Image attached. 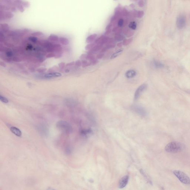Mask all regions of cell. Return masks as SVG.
<instances>
[{
  "label": "cell",
  "instance_id": "obj_19",
  "mask_svg": "<svg viewBox=\"0 0 190 190\" xmlns=\"http://www.w3.org/2000/svg\"><path fill=\"white\" fill-rule=\"evenodd\" d=\"M92 64V63L91 62H88L86 60H83L82 61V65L83 67H88L90 66Z\"/></svg>",
  "mask_w": 190,
  "mask_h": 190
},
{
  "label": "cell",
  "instance_id": "obj_27",
  "mask_svg": "<svg viewBox=\"0 0 190 190\" xmlns=\"http://www.w3.org/2000/svg\"><path fill=\"white\" fill-rule=\"evenodd\" d=\"M58 70V67H57V66H53L52 67L50 68L49 69L48 71V72H50V73H51V72H54Z\"/></svg>",
  "mask_w": 190,
  "mask_h": 190
},
{
  "label": "cell",
  "instance_id": "obj_48",
  "mask_svg": "<svg viewBox=\"0 0 190 190\" xmlns=\"http://www.w3.org/2000/svg\"><path fill=\"white\" fill-rule=\"evenodd\" d=\"M5 45H7V46H8V47H13L14 46V45H13L12 44H10V43H5Z\"/></svg>",
  "mask_w": 190,
  "mask_h": 190
},
{
  "label": "cell",
  "instance_id": "obj_16",
  "mask_svg": "<svg viewBox=\"0 0 190 190\" xmlns=\"http://www.w3.org/2000/svg\"><path fill=\"white\" fill-rule=\"evenodd\" d=\"M48 40L50 41H53V42H56L59 40L58 37L56 35L54 34H51L50 35L48 38Z\"/></svg>",
  "mask_w": 190,
  "mask_h": 190
},
{
  "label": "cell",
  "instance_id": "obj_38",
  "mask_svg": "<svg viewBox=\"0 0 190 190\" xmlns=\"http://www.w3.org/2000/svg\"><path fill=\"white\" fill-rule=\"evenodd\" d=\"M56 54L54 53H49L46 56V57L47 58H52V57H55V56Z\"/></svg>",
  "mask_w": 190,
  "mask_h": 190
},
{
  "label": "cell",
  "instance_id": "obj_13",
  "mask_svg": "<svg viewBox=\"0 0 190 190\" xmlns=\"http://www.w3.org/2000/svg\"><path fill=\"white\" fill-rule=\"evenodd\" d=\"M97 35L96 34H93L90 35L87 38L86 42L88 43H90L93 42V41L97 37Z\"/></svg>",
  "mask_w": 190,
  "mask_h": 190
},
{
  "label": "cell",
  "instance_id": "obj_47",
  "mask_svg": "<svg viewBox=\"0 0 190 190\" xmlns=\"http://www.w3.org/2000/svg\"><path fill=\"white\" fill-rule=\"evenodd\" d=\"M98 61L97 60L95 59L93 61H92L91 63H92V65H94L97 64V63H98Z\"/></svg>",
  "mask_w": 190,
  "mask_h": 190
},
{
  "label": "cell",
  "instance_id": "obj_26",
  "mask_svg": "<svg viewBox=\"0 0 190 190\" xmlns=\"http://www.w3.org/2000/svg\"><path fill=\"white\" fill-rule=\"evenodd\" d=\"M29 40L34 43H36L38 39L36 37L31 36L29 37Z\"/></svg>",
  "mask_w": 190,
  "mask_h": 190
},
{
  "label": "cell",
  "instance_id": "obj_52",
  "mask_svg": "<svg viewBox=\"0 0 190 190\" xmlns=\"http://www.w3.org/2000/svg\"><path fill=\"white\" fill-rule=\"evenodd\" d=\"M56 190V189H54L53 188H51V187H48V188H47V190Z\"/></svg>",
  "mask_w": 190,
  "mask_h": 190
},
{
  "label": "cell",
  "instance_id": "obj_41",
  "mask_svg": "<svg viewBox=\"0 0 190 190\" xmlns=\"http://www.w3.org/2000/svg\"><path fill=\"white\" fill-rule=\"evenodd\" d=\"M4 40H5L4 35L1 32L0 35V41L1 42H4Z\"/></svg>",
  "mask_w": 190,
  "mask_h": 190
},
{
  "label": "cell",
  "instance_id": "obj_29",
  "mask_svg": "<svg viewBox=\"0 0 190 190\" xmlns=\"http://www.w3.org/2000/svg\"><path fill=\"white\" fill-rule=\"evenodd\" d=\"M86 59L92 62V61H93L94 60H95V56H94L91 55V54H89L88 55H87V57Z\"/></svg>",
  "mask_w": 190,
  "mask_h": 190
},
{
  "label": "cell",
  "instance_id": "obj_53",
  "mask_svg": "<svg viewBox=\"0 0 190 190\" xmlns=\"http://www.w3.org/2000/svg\"><path fill=\"white\" fill-rule=\"evenodd\" d=\"M69 71H70V70H69L68 69H66V70H65V72H67V73L69 72Z\"/></svg>",
  "mask_w": 190,
  "mask_h": 190
},
{
  "label": "cell",
  "instance_id": "obj_31",
  "mask_svg": "<svg viewBox=\"0 0 190 190\" xmlns=\"http://www.w3.org/2000/svg\"><path fill=\"white\" fill-rule=\"evenodd\" d=\"M43 35V33L40 32H37L33 33L31 34V35L33 37H37V36H40Z\"/></svg>",
  "mask_w": 190,
  "mask_h": 190
},
{
  "label": "cell",
  "instance_id": "obj_11",
  "mask_svg": "<svg viewBox=\"0 0 190 190\" xmlns=\"http://www.w3.org/2000/svg\"><path fill=\"white\" fill-rule=\"evenodd\" d=\"M53 47L54 51L57 54L62 53L63 49L60 45L59 44H55L53 45Z\"/></svg>",
  "mask_w": 190,
  "mask_h": 190
},
{
  "label": "cell",
  "instance_id": "obj_14",
  "mask_svg": "<svg viewBox=\"0 0 190 190\" xmlns=\"http://www.w3.org/2000/svg\"><path fill=\"white\" fill-rule=\"evenodd\" d=\"M59 42L62 44L64 45H67L69 44V41L66 38L61 37L59 38Z\"/></svg>",
  "mask_w": 190,
  "mask_h": 190
},
{
  "label": "cell",
  "instance_id": "obj_49",
  "mask_svg": "<svg viewBox=\"0 0 190 190\" xmlns=\"http://www.w3.org/2000/svg\"><path fill=\"white\" fill-rule=\"evenodd\" d=\"M0 65L1 66H2V67H6V64L2 62H0Z\"/></svg>",
  "mask_w": 190,
  "mask_h": 190
},
{
  "label": "cell",
  "instance_id": "obj_23",
  "mask_svg": "<svg viewBox=\"0 0 190 190\" xmlns=\"http://www.w3.org/2000/svg\"><path fill=\"white\" fill-rule=\"evenodd\" d=\"M13 16V14L10 12H7V13H5V14L4 15V17L6 19L11 18Z\"/></svg>",
  "mask_w": 190,
  "mask_h": 190
},
{
  "label": "cell",
  "instance_id": "obj_24",
  "mask_svg": "<svg viewBox=\"0 0 190 190\" xmlns=\"http://www.w3.org/2000/svg\"><path fill=\"white\" fill-rule=\"evenodd\" d=\"M0 100L1 102L4 103H8L9 102V100L8 98L5 97L4 96H2V95H0Z\"/></svg>",
  "mask_w": 190,
  "mask_h": 190
},
{
  "label": "cell",
  "instance_id": "obj_4",
  "mask_svg": "<svg viewBox=\"0 0 190 190\" xmlns=\"http://www.w3.org/2000/svg\"><path fill=\"white\" fill-rule=\"evenodd\" d=\"M186 24V20L185 16L183 15H179L176 19V26L179 29L184 28Z\"/></svg>",
  "mask_w": 190,
  "mask_h": 190
},
{
  "label": "cell",
  "instance_id": "obj_43",
  "mask_svg": "<svg viewBox=\"0 0 190 190\" xmlns=\"http://www.w3.org/2000/svg\"><path fill=\"white\" fill-rule=\"evenodd\" d=\"M74 64H75V62L73 61V62H71V63L66 64V67H70V66H73Z\"/></svg>",
  "mask_w": 190,
  "mask_h": 190
},
{
  "label": "cell",
  "instance_id": "obj_51",
  "mask_svg": "<svg viewBox=\"0 0 190 190\" xmlns=\"http://www.w3.org/2000/svg\"><path fill=\"white\" fill-rule=\"evenodd\" d=\"M11 10H12V12H15L16 10V8H15V7H12V8H11Z\"/></svg>",
  "mask_w": 190,
  "mask_h": 190
},
{
  "label": "cell",
  "instance_id": "obj_46",
  "mask_svg": "<svg viewBox=\"0 0 190 190\" xmlns=\"http://www.w3.org/2000/svg\"><path fill=\"white\" fill-rule=\"evenodd\" d=\"M62 56V53H58L56 54L55 58V59H58L60 58Z\"/></svg>",
  "mask_w": 190,
  "mask_h": 190
},
{
  "label": "cell",
  "instance_id": "obj_2",
  "mask_svg": "<svg viewBox=\"0 0 190 190\" xmlns=\"http://www.w3.org/2000/svg\"><path fill=\"white\" fill-rule=\"evenodd\" d=\"M56 127L62 132L66 134H70L73 131L72 127L69 123L63 120L59 121L56 123Z\"/></svg>",
  "mask_w": 190,
  "mask_h": 190
},
{
  "label": "cell",
  "instance_id": "obj_9",
  "mask_svg": "<svg viewBox=\"0 0 190 190\" xmlns=\"http://www.w3.org/2000/svg\"><path fill=\"white\" fill-rule=\"evenodd\" d=\"M62 75L61 73L59 72H51L49 74H47L44 76L45 77L48 79L49 78H55V77H58L61 76Z\"/></svg>",
  "mask_w": 190,
  "mask_h": 190
},
{
  "label": "cell",
  "instance_id": "obj_20",
  "mask_svg": "<svg viewBox=\"0 0 190 190\" xmlns=\"http://www.w3.org/2000/svg\"><path fill=\"white\" fill-rule=\"evenodd\" d=\"M128 26L131 29L135 30L137 28V24L135 22H132L129 24Z\"/></svg>",
  "mask_w": 190,
  "mask_h": 190
},
{
  "label": "cell",
  "instance_id": "obj_40",
  "mask_svg": "<svg viewBox=\"0 0 190 190\" xmlns=\"http://www.w3.org/2000/svg\"><path fill=\"white\" fill-rule=\"evenodd\" d=\"M17 8L19 10V11L20 12H24V8H23V7H22V6L21 5H17Z\"/></svg>",
  "mask_w": 190,
  "mask_h": 190
},
{
  "label": "cell",
  "instance_id": "obj_15",
  "mask_svg": "<svg viewBox=\"0 0 190 190\" xmlns=\"http://www.w3.org/2000/svg\"><path fill=\"white\" fill-rule=\"evenodd\" d=\"M123 51V49H119V50L117 51L115 53H114L112 55L110 59H113L116 58L117 57L119 56V55L121 54Z\"/></svg>",
  "mask_w": 190,
  "mask_h": 190
},
{
  "label": "cell",
  "instance_id": "obj_32",
  "mask_svg": "<svg viewBox=\"0 0 190 190\" xmlns=\"http://www.w3.org/2000/svg\"><path fill=\"white\" fill-rule=\"evenodd\" d=\"M144 15V13L143 11H138L137 14V16L139 18H141Z\"/></svg>",
  "mask_w": 190,
  "mask_h": 190
},
{
  "label": "cell",
  "instance_id": "obj_39",
  "mask_svg": "<svg viewBox=\"0 0 190 190\" xmlns=\"http://www.w3.org/2000/svg\"><path fill=\"white\" fill-rule=\"evenodd\" d=\"M58 66L59 68L60 69H63L65 66V63H59Z\"/></svg>",
  "mask_w": 190,
  "mask_h": 190
},
{
  "label": "cell",
  "instance_id": "obj_34",
  "mask_svg": "<svg viewBox=\"0 0 190 190\" xmlns=\"http://www.w3.org/2000/svg\"><path fill=\"white\" fill-rule=\"evenodd\" d=\"M124 24V20L123 19H120L119 20L118 22V26L119 27H121L123 26Z\"/></svg>",
  "mask_w": 190,
  "mask_h": 190
},
{
  "label": "cell",
  "instance_id": "obj_37",
  "mask_svg": "<svg viewBox=\"0 0 190 190\" xmlns=\"http://www.w3.org/2000/svg\"><path fill=\"white\" fill-rule=\"evenodd\" d=\"M75 65L78 67H80L82 66V61L80 60H78L75 62Z\"/></svg>",
  "mask_w": 190,
  "mask_h": 190
},
{
  "label": "cell",
  "instance_id": "obj_42",
  "mask_svg": "<svg viewBox=\"0 0 190 190\" xmlns=\"http://www.w3.org/2000/svg\"><path fill=\"white\" fill-rule=\"evenodd\" d=\"M138 5L140 7H144V5L143 1H142V0L140 1L138 3Z\"/></svg>",
  "mask_w": 190,
  "mask_h": 190
},
{
  "label": "cell",
  "instance_id": "obj_44",
  "mask_svg": "<svg viewBox=\"0 0 190 190\" xmlns=\"http://www.w3.org/2000/svg\"><path fill=\"white\" fill-rule=\"evenodd\" d=\"M104 54L103 53H101L100 54H98L97 56V58L98 59H100L102 58L103 56H104Z\"/></svg>",
  "mask_w": 190,
  "mask_h": 190
},
{
  "label": "cell",
  "instance_id": "obj_30",
  "mask_svg": "<svg viewBox=\"0 0 190 190\" xmlns=\"http://www.w3.org/2000/svg\"><path fill=\"white\" fill-rule=\"evenodd\" d=\"M72 148L70 147H68L65 149V153L68 154V155L71 154V153H72Z\"/></svg>",
  "mask_w": 190,
  "mask_h": 190
},
{
  "label": "cell",
  "instance_id": "obj_5",
  "mask_svg": "<svg viewBox=\"0 0 190 190\" xmlns=\"http://www.w3.org/2000/svg\"><path fill=\"white\" fill-rule=\"evenodd\" d=\"M147 88V85L146 84H143L140 86L136 90L134 95V100H137L139 99L142 93L146 90Z\"/></svg>",
  "mask_w": 190,
  "mask_h": 190
},
{
  "label": "cell",
  "instance_id": "obj_10",
  "mask_svg": "<svg viewBox=\"0 0 190 190\" xmlns=\"http://www.w3.org/2000/svg\"><path fill=\"white\" fill-rule=\"evenodd\" d=\"M136 72L134 70H129L126 73V77L128 79H131L134 77L135 76Z\"/></svg>",
  "mask_w": 190,
  "mask_h": 190
},
{
  "label": "cell",
  "instance_id": "obj_22",
  "mask_svg": "<svg viewBox=\"0 0 190 190\" xmlns=\"http://www.w3.org/2000/svg\"><path fill=\"white\" fill-rule=\"evenodd\" d=\"M6 55L7 57L10 58L13 56V52H12L11 50H9V49H7V51H6Z\"/></svg>",
  "mask_w": 190,
  "mask_h": 190
},
{
  "label": "cell",
  "instance_id": "obj_35",
  "mask_svg": "<svg viewBox=\"0 0 190 190\" xmlns=\"http://www.w3.org/2000/svg\"><path fill=\"white\" fill-rule=\"evenodd\" d=\"M12 60H13V61L16 62H21V59H20L19 57H16V56H15V57H13V58L12 59Z\"/></svg>",
  "mask_w": 190,
  "mask_h": 190
},
{
  "label": "cell",
  "instance_id": "obj_8",
  "mask_svg": "<svg viewBox=\"0 0 190 190\" xmlns=\"http://www.w3.org/2000/svg\"><path fill=\"white\" fill-rule=\"evenodd\" d=\"M10 130L13 134L18 137H21L22 135L21 131L18 128L15 127H11L10 128Z\"/></svg>",
  "mask_w": 190,
  "mask_h": 190
},
{
  "label": "cell",
  "instance_id": "obj_7",
  "mask_svg": "<svg viewBox=\"0 0 190 190\" xmlns=\"http://www.w3.org/2000/svg\"><path fill=\"white\" fill-rule=\"evenodd\" d=\"M133 109L134 110L135 112H137L139 115H141L142 116H144L146 114V112L145 110L143 108H142V107L140 106H135L133 107Z\"/></svg>",
  "mask_w": 190,
  "mask_h": 190
},
{
  "label": "cell",
  "instance_id": "obj_36",
  "mask_svg": "<svg viewBox=\"0 0 190 190\" xmlns=\"http://www.w3.org/2000/svg\"><path fill=\"white\" fill-rule=\"evenodd\" d=\"M46 70H47V69L46 68H38L37 70V71L40 73L45 72Z\"/></svg>",
  "mask_w": 190,
  "mask_h": 190
},
{
  "label": "cell",
  "instance_id": "obj_33",
  "mask_svg": "<svg viewBox=\"0 0 190 190\" xmlns=\"http://www.w3.org/2000/svg\"><path fill=\"white\" fill-rule=\"evenodd\" d=\"M1 27L3 31H6L8 29V25L7 24H1Z\"/></svg>",
  "mask_w": 190,
  "mask_h": 190
},
{
  "label": "cell",
  "instance_id": "obj_28",
  "mask_svg": "<svg viewBox=\"0 0 190 190\" xmlns=\"http://www.w3.org/2000/svg\"><path fill=\"white\" fill-rule=\"evenodd\" d=\"M132 38H130V39H128V40H124L123 42V44L125 46L128 45L129 44L132 42Z\"/></svg>",
  "mask_w": 190,
  "mask_h": 190
},
{
  "label": "cell",
  "instance_id": "obj_17",
  "mask_svg": "<svg viewBox=\"0 0 190 190\" xmlns=\"http://www.w3.org/2000/svg\"><path fill=\"white\" fill-rule=\"evenodd\" d=\"M154 65L156 67L158 68H163L164 67V65L163 63L157 61H154L153 62Z\"/></svg>",
  "mask_w": 190,
  "mask_h": 190
},
{
  "label": "cell",
  "instance_id": "obj_12",
  "mask_svg": "<svg viewBox=\"0 0 190 190\" xmlns=\"http://www.w3.org/2000/svg\"><path fill=\"white\" fill-rule=\"evenodd\" d=\"M65 103L67 106L70 107H72V106H74V105H75L76 102L74 100H72V99H71V98H67L65 100Z\"/></svg>",
  "mask_w": 190,
  "mask_h": 190
},
{
  "label": "cell",
  "instance_id": "obj_25",
  "mask_svg": "<svg viewBox=\"0 0 190 190\" xmlns=\"http://www.w3.org/2000/svg\"><path fill=\"white\" fill-rule=\"evenodd\" d=\"M124 38V37L123 36L120 34H117L116 35V37H115L116 40H119V41L122 40Z\"/></svg>",
  "mask_w": 190,
  "mask_h": 190
},
{
  "label": "cell",
  "instance_id": "obj_45",
  "mask_svg": "<svg viewBox=\"0 0 190 190\" xmlns=\"http://www.w3.org/2000/svg\"><path fill=\"white\" fill-rule=\"evenodd\" d=\"M87 55L86 54H83L81 55L80 56V59H84V60L85 59H86L87 57Z\"/></svg>",
  "mask_w": 190,
  "mask_h": 190
},
{
  "label": "cell",
  "instance_id": "obj_3",
  "mask_svg": "<svg viewBox=\"0 0 190 190\" xmlns=\"http://www.w3.org/2000/svg\"><path fill=\"white\" fill-rule=\"evenodd\" d=\"M173 174L181 182L186 185H190V179L187 174L180 170H174Z\"/></svg>",
  "mask_w": 190,
  "mask_h": 190
},
{
  "label": "cell",
  "instance_id": "obj_21",
  "mask_svg": "<svg viewBox=\"0 0 190 190\" xmlns=\"http://www.w3.org/2000/svg\"><path fill=\"white\" fill-rule=\"evenodd\" d=\"M95 44L94 43H90V44H87L85 47V49L86 50L90 51L94 47H95Z\"/></svg>",
  "mask_w": 190,
  "mask_h": 190
},
{
  "label": "cell",
  "instance_id": "obj_1",
  "mask_svg": "<svg viewBox=\"0 0 190 190\" xmlns=\"http://www.w3.org/2000/svg\"><path fill=\"white\" fill-rule=\"evenodd\" d=\"M184 145L177 142H171L165 147L166 152L170 153H177L182 151L183 149Z\"/></svg>",
  "mask_w": 190,
  "mask_h": 190
},
{
  "label": "cell",
  "instance_id": "obj_50",
  "mask_svg": "<svg viewBox=\"0 0 190 190\" xmlns=\"http://www.w3.org/2000/svg\"><path fill=\"white\" fill-rule=\"evenodd\" d=\"M29 70H30L31 72H34L35 71V69H34L33 67H31L29 68Z\"/></svg>",
  "mask_w": 190,
  "mask_h": 190
},
{
  "label": "cell",
  "instance_id": "obj_6",
  "mask_svg": "<svg viewBox=\"0 0 190 190\" xmlns=\"http://www.w3.org/2000/svg\"><path fill=\"white\" fill-rule=\"evenodd\" d=\"M128 179L129 176L127 175L122 177L119 182V188L122 189L125 187L128 182Z\"/></svg>",
  "mask_w": 190,
  "mask_h": 190
},
{
  "label": "cell",
  "instance_id": "obj_18",
  "mask_svg": "<svg viewBox=\"0 0 190 190\" xmlns=\"http://www.w3.org/2000/svg\"><path fill=\"white\" fill-rule=\"evenodd\" d=\"M102 47V45H97V46H95L90 51V54H91V53H93V52H95L98 51V50L101 49Z\"/></svg>",
  "mask_w": 190,
  "mask_h": 190
}]
</instances>
